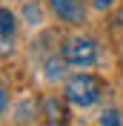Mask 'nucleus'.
<instances>
[{"label": "nucleus", "instance_id": "nucleus-3", "mask_svg": "<svg viewBox=\"0 0 123 126\" xmlns=\"http://www.w3.org/2000/svg\"><path fill=\"white\" fill-rule=\"evenodd\" d=\"M49 6L66 23H80L83 20V3L80 0H49Z\"/></svg>", "mask_w": 123, "mask_h": 126}, {"label": "nucleus", "instance_id": "nucleus-7", "mask_svg": "<svg viewBox=\"0 0 123 126\" xmlns=\"http://www.w3.org/2000/svg\"><path fill=\"white\" fill-rule=\"evenodd\" d=\"M100 123H106V126H117V123H120V115H117L115 109H106L103 115H100Z\"/></svg>", "mask_w": 123, "mask_h": 126}, {"label": "nucleus", "instance_id": "nucleus-10", "mask_svg": "<svg viewBox=\"0 0 123 126\" xmlns=\"http://www.w3.org/2000/svg\"><path fill=\"white\" fill-rule=\"evenodd\" d=\"M120 63H123V46H120Z\"/></svg>", "mask_w": 123, "mask_h": 126}, {"label": "nucleus", "instance_id": "nucleus-6", "mask_svg": "<svg viewBox=\"0 0 123 126\" xmlns=\"http://www.w3.org/2000/svg\"><path fill=\"white\" fill-rule=\"evenodd\" d=\"M66 66H69V63H66V57H49L46 60V80H60L63 75H66Z\"/></svg>", "mask_w": 123, "mask_h": 126}, {"label": "nucleus", "instance_id": "nucleus-9", "mask_svg": "<svg viewBox=\"0 0 123 126\" xmlns=\"http://www.w3.org/2000/svg\"><path fill=\"white\" fill-rule=\"evenodd\" d=\"M26 15H29V20H37V23H40V12H37V6H29V9H26Z\"/></svg>", "mask_w": 123, "mask_h": 126}, {"label": "nucleus", "instance_id": "nucleus-4", "mask_svg": "<svg viewBox=\"0 0 123 126\" xmlns=\"http://www.w3.org/2000/svg\"><path fill=\"white\" fill-rule=\"evenodd\" d=\"M0 40H3V52H9L12 49V43H15V29H17V20L15 15L9 12V9H0Z\"/></svg>", "mask_w": 123, "mask_h": 126}, {"label": "nucleus", "instance_id": "nucleus-1", "mask_svg": "<svg viewBox=\"0 0 123 126\" xmlns=\"http://www.w3.org/2000/svg\"><path fill=\"white\" fill-rule=\"evenodd\" d=\"M100 94H103V80L92 72H77L66 80V86H63V97L72 103V106H94L100 100Z\"/></svg>", "mask_w": 123, "mask_h": 126}, {"label": "nucleus", "instance_id": "nucleus-5", "mask_svg": "<svg viewBox=\"0 0 123 126\" xmlns=\"http://www.w3.org/2000/svg\"><path fill=\"white\" fill-rule=\"evenodd\" d=\"M43 112H46V120L49 123H57V120H66V106H63L57 97H46L43 100Z\"/></svg>", "mask_w": 123, "mask_h": 126}, {"label": "nucleus", "instance_id": "nucleus-2", "mask_svg": "<svg viewBox=\"0 0 123 126\" xmlns=\"http://www.w3.org/2000/svg\"><path fill=\"white\" fill-rule=\"evenodd\" d=\"M63 57L69 66H77V69H89L97 63V43L92 37H86V34H75L63 43Z\"/></svg>", "mask_w": 123, "mask_h": 126}, {"label": "nucleus", "instance_id": "nucleus-8", "mask_svg": "<svg viewBox=\"0 0 123 126\" xmlns=\"http://www.w3.org/2000/svg\"><path fill=\"white\" fill-rule=\"evenodd\" d=\"M117 0H92V6L97 9V12H109V9H115Z\"/></svg>", "mask_w": 123, "mask_h": 126}]
</instances>
